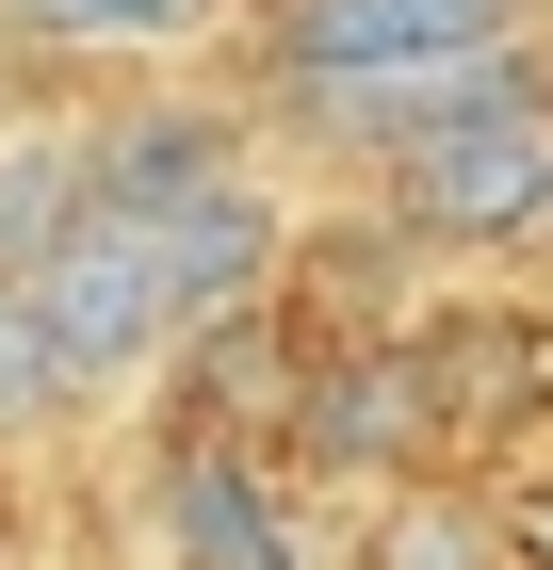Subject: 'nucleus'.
I'll use <instances>...</instances> for the list:
<instances>
[{"instance_id": "8", "label": "nucleus", "mask_w": 553, "mask_h": 570, "mask_svg": "<svg viewBox=\"0 0 553 570\" xmlns=\"http://www.w3.org/2000/svg\"><path fill=\"white\" fill-rule=\"evenodd\" d=\"M33 49H179L213 0H0Z\"/></svg>"}, {"instance_id": "6", "label": "nucleus", "mask_w": 553, "mask_h": 570, "mask_svg": "<svg viewBox=\"0 0 553 570\" xmlns=\"http://www.w3.org/2000/svg\"><path fill=\"white\" fill-rule=\"evenodd\" d=\"M424 375H440V424H521V392L553 375V343L521 309H472V326H424Z\"/></svg>"}, {"instance_id": "9", "label": "nucleus", "mask_w": 553, "mask_h": 570, "mask_svg": "<svg viewBox=\"0 0 553 570\" xmlns=\"http://www.w3.org/2000/svg\"><path fill=\"white\" fill-rule=\"evenodd\" d=\"M66 392H82V375L49 358V326H33V294L0 277V440H49V424H66Z\"/></svg>"}, {"instance_id": "5", "label": "nucleus", "mask_w": 553, "mask_h": 570, "mask_svg": "<svg viewBox=\"0 0 553 570\" xmlns=\"http://www.w3.org/2000/svg\"><path fill=\"white\" fill-rule=\"evenodd\" d=\"M164 522H179V570H309L294 489L260 473L245 440H179V473H164Z\"/></svg>"}, {"instance_id": "3", "label": "nucleus", "mask_w": 553, "mask_h": 570, "mask_svg": "<svg viewBox=\"0 0 553 570\" xmlns=\"http://www.w3.org/2000/svg\"><path fill=\"white\" fill-rule=\"evenodd\" d=\"M391 228H424V245H521V228H553V115H472V131L407 147L391 164Z\"/></svg>"}, {"instance_id": "4", "label": "nucleus", "mask_w": 553, "mask_h": 570, "mask_svg": "<svg viewBox=\"0 0 553 570\" xmlns=\"http://www.w3.org/2000/svg\"><path fill=\"white\" fill-rule=\"evenodd\" d=\"M294 440L309 456H342V473H391V456H424L440 440V375L424 343H342L294 375Z\"/></svg>"}, {"instance_id": "7", "label": "nucleus", "mask_w": 553, "mask_h": 570, "mask_svg": "<svg viewBox=\"0 0 553 570\" xmlns=\"http://www.w3.org/2000/svg\"><path fill=\"white\" fill-rule=\"evenodd\" d=\"M358 570H505V522L472 489H391L375 538H358Z\"/></svg>"}, {"instance_id": "2", "label": "nucleus", "mask_w": 553, "mask_h": 570, "mask_svg": "<svg viewBox=\"0 0 553 570\" xmlns=\"http://www.w3.org/2000/svg\"><path fill=\"white\" fill-rule=\"evenodd\" d=\"M521 0H277V66L309 98H358V82H424V66H472L505 49Z\"/></svg>"}, {"instance_id": "1", "label": "nucleus", "mask_w": 553, "mask_h": 570, "mask_svg": "<svg viewBox=\"0 0 553 570\" xmlns=\"http://www.w3.org/2000/svg\"><path fill=\"white\" fill-rule=\"evenodd\" d=\"M17 294H33L49 358H66L82 392H115V375H147V358H179V343H196L179 262H164V228H147V213H82L33 277H17Z\"/></svg>"}]
</instances>
